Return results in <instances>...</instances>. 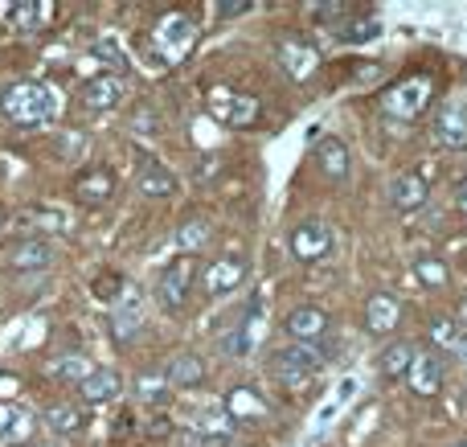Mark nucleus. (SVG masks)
<instances>
[{
	"mask_svg": "<svg viewBox=\"0 0 467 447\" xmlns=\"http://www.w3.org/2000/svg\"><path fill=\"white\" fill-rule=\"evenodd\" d=\"M463 369H467V353H463Z\"/></svg>",
	"mask_w": 467,
	"mask_h": 447,
	"instance_id": "nucleus-41",
	"label": "nucleus"
},
{
	"mask_svg": "<svg viewBox=\"0 0 467 447\" xmlns=\"http://www.w3.org/2000/svg\"><path fill=\"white\" fill-rule=\"evenodd\" d=\"M431 341H435V349H443V353H467V333L451 317H439L435 325H431Z\"/></svg>",
	"mask_w": 467,
	"mask_h": 447,
	"instance_id": "nucleus-28",
	"label": "nucleus"
},
{
	"mask_svg": "<svg viewBox=\"0 0 467 447\" xmlns=\"http://www.w3.org/2000/svg\"><path fill=\"white\" fill-rule=\"evenodd\" d=\"M455 447H467V443H455Z\"/></svg>",
	"mask_w": 467,
	"mask_h": 447,
	"instance_id": "nucleus-42",
	"label": "nucleus"
},
{
	"mask_svg": "<svg viewBox=\"0 0 467 447\" xmlns=\"http://www.w3.org/2000/svg\"><path fill=\"white\" fill-rule=\"evenodd\" d=\"M414 279H419L422 287H431V292H439V287L451 284V267H447L443 259H435V255H419V259H414Z\"/></svg>",
	"mask_w": 467,
	"mask_h": 447,
	"instance_id": "nucleus-26",
	"label": "nucleus"
},
{
	"mask_svg": "<svg viewBox=\"0 0 467 447\" xmlns=\"http://www.w3.org/2000/svg\"><path fill=\"white\" fill-rule=\"evenodd\" d=\"M25 423L29 419L21 415L16 402H0V440H13V431H25Z\"/></svg>",
	"mask_w": 467,
	"mask_h": 447,
	"instance_id": "nucleus-33",
	"label": "nucleus"
},
{
	"mask_svg": "<svg viewBox=\"0 0 467 447\" xmlns=\"http://www.w3.org/2000/svg\"><path fill=\"white\" fill-rule=\"evenodd\" d=\"M210 111H213V120L230 123V128H250L258 120V99L238 95V90H213Z\"/></svg>",
	"mask_w": 467,
	"mask_h": 447,
	"instance_id": "nucleus-6",
	"label": "nucleus"
},
{
	"mask_svg": "<svg viewBox=\"0 0 467 447\" xmlns=\"http://www.w3.org/2000/svg\"><path fill=\"white\" fill-rule=\"evenodd\" d=\"M49 16H54V5H49V0H16V5L8 8V21L21 25V29H37V25H46Z\"/></svg>",
	"mask_w": 467,
	"mask_h": 447,
	"instance_id": "nucleus-25",
	"label": "nucleus"
},
{
	"mask_svg": "<svg viewBox=\"0 0 467 447\" xmlns=\"http://www.w3.org/2000/svg\"><path fill=\"white\" fill-rule=\"evenodd\" d=\"M140 328H144V304L136 296H128V300H119L111 308V333H115V341H131Z\"/></svg>",
	"mask_w": 467,
	"mask_h": 447,
	"instance_id": "nucleus-22",
	"label": "nucleus"
},
{
	"mask_svg": "<svg viewBox=\"0 0 467 447\" xmlns=\"http://www.w3.org/2000/svg\"><path fill=\"white\" fill-rule=\"evenodd\" d=\"M49 259H54V246L46 238H25V243H16L8 251V267L13 271H46Z\"/></svg>",
	"mask_w": 467,
	"mask_h": 447,
	"instance_id": "nucleus-20",
	"label": "nucleus"
},
{
	"mask_svg": "<svg viewBox=\"0 0 467 447\" xmlns=\"http://www.w3.org/2000/svg\"><path fill=\"white\" fill-rule=\"evenodd\" d=\"M74 193H78L82 205H103L107 197L115 193V177L111 169H90L78 177V185H74Z\"/></svg>",
	"mask_w": 467,
	"mask_h": 447,
	"instance_id": "nucleus-23",
	"label": "nucleus"
},
{
	"mask_svg": "<svg viewBox=\"0 0 467 447\" xmlns=\"http://www.w3.org/2000/svg\"><path fill=\"white\" fill-rule=\"evenodd\" d=\"M287 333L296 337V345H316L324 333H328V312L316 308V304H299L287 317Z\"/></svg>",
	"mask_w": 467,
	"mask_h": 447,
	"instance_id": "nucleus-13",
	"label": "nucleus"
},
{
	"mask_svg": "<svg viewBox=\"0 0 467 447\" xmlns=\"http://www.w3.org/2000/svg\"><path fill=\"white\" fill-rule=\"evenodd\" d=\"M316 369H320V353L312 349V345H283V349L271 353V374L279 378L287 390H299V386H307L316 378Z\"/></svg>",
	"mask_w": 467,
	"mask_h": 447,
	"instance_id": "nucleus-2",
	"label": "nucleus"
},
{
	"mask_svg": "<svg viewBox=\"0 0 467 447\" xmlns=\"http://www.w3.org/2000/svg\"><path fill=\"white\" fill-rule=\"evenodd\" d=\"M123 390V378L115 374V369H90V378L78 386V399L82 402H95V407H103V402H115Z\"/></svg>",
	"mask_w": 467,
	"mask_h": 447,
	"instance_id": "nucleus-21",
	"label": "nucleus"
},
{
	"mask_svg": "<svg viewBox=\"0 0 467 447\" xmlns=\"http://www.w3.org/2000/svg\"><path fill=\"white\" fill-rule=\"evenodd\" d=\"M365 325H369V333H394L398 325H402V300L389 292H373L369 300H365Z\"/></svg>",
	"mask_w": 467,
	"mask_h": 447,
	"instance_id": "nucleus-11",
	"label": "nucleus"
},
{
	"mask_svg": "<svg viewBox=\"0 0 467 447\" xmlns=\"http://www.w3.org/2000/svg\"><path fill=\"white\" fill-rule=\"evenodd\" d=\"M46 427L54 435H78L87 427V415L78 411V402H57V407L46 411Z\"/></svg>",
	"mask_w": 467,
	"mask_h": 447,
	"instance_id": "nucleus-24",
	"label": "nucleus"
},
{
	"mask_svg": "<svg viewBox=\"0 0 467 447\" xmlns=\"http://www.w3.org/2000/svg\"><path fill=\"white\" fill-rule=\"evenodd\" d=\"M213 169H218V156H210V161H202V164H197V177H213Z\"/></svg>",
	"mask_w": 467,
	"mask_h": 447,
	"instance_id": "nucleus-37",
	"label": "nucleus"
},
{
	"mask_svg": "<svg viewBox=\"0 0 467 447\" xmlns=\"http://www.w3.org/2000/svg\"><path fill=\"white\" fill-rule=\"evenodd\" d=\"M279 62L296 82H307L316 74V66H320V54H316L307 41H299V37H283L279 41Z\"/></svg>",
	"mask_w": 467,
	"mask_h": 447,
	"instance_id": "nucleus-12",
	"label": "nucleus"
},
{
	"mask_svg": "<svg viewBox=\"0 0 467 447\" xmlns=\"http://www.w3.org/2000/svg\"><path fill=\"white\" fill-rule=\"evenodd\" d=\"M242 279H246V263L242 259H218L202 271L205 296H213V300H218V296H230L234 287H242Z\"/></svg>",
	"mask_w": 467,
	"mask_h": 447,
	"instance_id": "nucleus-14",
	"label": "nucleus"
},
{
	"mask_svg": "<svg viewBox=\"0 0 467 447\" xmlns=\"http://www.w3.org/2000/svg\"><path fill=\"white\" fill-rule=\"evenodd\" d=\"M0 111L13 123L37 128V123H49L57 115V95L46 82H13V87L0 90Z\"/></svg>",
	"mask_w": 467,
	"mask_h": 447,
	"instance_id": "nucleus-1",
	"label": "nucleus"
},
{
	"mask_svg": "<svg viewBox=\"0 0 467 447\" xmlns=\"http://www.w3.org/2000/svg\"><path fill=\"white\" fill-rule=\"evenodd\" d=\"M156 46L169 57H181L189 46H193V21L185 13H169L161 25H156Z\"/></svg>",
	"mask_w": 467,
	"mask_h": 447,
	"instance_id": "nucleus-15",
	"label": "nucleus"
},
{
	"mask_svg": "<svg viewBox=\"0 0 467 447\" xmlns=\"http://www.w3.org/2000/svg\"><path fill=\"white\" fill-rule=\"evenodd\" d=\"M90 369H95V366H90L87 358H74V353H70V358H57L54 366H49V378H57V382H74V386H82V382L90 378Z\"/></svg>",
	"mask_w": 467,
	"mask_h": 447,
	"instance_id": "nucleus-30",
	"label": "nucleus"
},
{
	"mask_svg": "<svg viewBox=\"0 0 467 447\" xmlns=\"http://www.w3.org/2000/svg\"><path fill=\"white\" fill-rule=\"evenodd\" d=\"M169 378H164V369H144V374L136 378V399L148 402V407H161V402H169Z\"/></svg>",
	"mask_w": 467,
	"mask_h": 447,
	"instance_id": "nucleus-27",
	"label": "nucleus"
},
{
	"mask_svg": "<svg viewBox=\"0 0 467 447\" xmlns=\"http://www.w3.org/2000/svg\"><path fill=\"white\" fill-rule=\"evenodd\" d=\"M431 197V185L422 172H398L394 181H389V205H394L398 213H410V210H422Z\"/></svg>",
	"mask_w": 467,
	"mask_h": 447,
	"instance_id": "nucleus-9",
	"label": "nucleus"
},
{
	"mask_svg": "<svg viewBox=\"0 0 467 447\" xmlns=\"http://www.w3.org/2000/svg\"><path fill=\"white\" fill-rule=\"evenodd\" d=\"M316 164L328 181H345L348 169H353V156H348V144L340 136H320L316 144Z\"/></svg>",
	"mask_w": 467,
	"mask_h": 447,
	"instance_id": "nucleus-16",
	"label": "nucleus"
},
{
	"mask_svg": "<svg viewBox=\"0 0 467 447\" xmlns=\"http://www.w3.org/2000/svg\"><path fill=\"white\" fill-rule=\"evenodd\" d=\"M41 447H57V443H41Z\"/></svg>",
	"mask_w": 467,
	"mask_h": 447,
	"instance_id": "nucleus-40",
	"label": "nucleus"
},
{
	"mask_svg": "<svg viewBox=\"0 0 467 447\" xmlns=\"http://www.w3.org/2000/svg\"><path fill=\"white\" fill-rule=\"evenodd\" d=\"M455 205H460V213H467V185L455 189Z\"/></svg>",
	"mask_w": 467,
	"mask_h": 447,
	"instance_id": "nucleus-38",
	"label": "nucleus"
},
{
	"mask_svg": "<svg viewBox=\"0 0 467 447\" xmlns=\"http://www.w3.org/2000/svg\"><path fill=\"white\" fill-rule=\"evenodd\" d=\"M287 246H291V255H296L299 263H320V259H328V255H332L337 238H332V226H328V222L312 218V222H299V226L291 230Z\"/></svg>",
	"mask_w": 467,
	"mask_h": 447,
	"instance_id": "nucleus-4",
	"label": "nucleus"
},
{
	"mask_svg": "<svg viewBox=\"0 0 467 447\" xmlns=\"http://www.w3.org/2000/svg\"><path fill=\"white\" fill-rule=\"evenodd\" d=\"M222 411L230 415V423H263V419L271 415V402H266L254 386H234Z\"/></svg>",
	"mask_w": 467,
	"mask_h": 447,
	"instance_id": "nucleus-8",
	"label": "nucleus"
},
{
	"mask_svg": "<svg viewBox=\"0 0 467 447\" xmlns=\"http://www.w3.org/2000/svg\"><path fill=\"white\" fill-rule=\"evenodd\" d=\"M406 386H410L419 399H435V394L443 390V361H439L431 349H419L410 361V369H406Z\"/></svg>",
	"mask_w": 467,
	"mask_h": 447,
	"instance_id": "nucleus-7",
	"label": "nucleus"
},
{
	"mask_svg": "<svg viewBox=\"0 0 467 447\" xmlns=\"http://www.w3.org/2000/svg\"><path fill=\"white\" fill-rule=\"evenodd\" d=\"M312 13L324 16V21H332V16L353 13V5H348V0H324V5H312Z\"/></svg>",
	"mask_w": 467,
	"mask_h": 447,
	"instance_id": "nucleus-35",
	"label": "nucleus"
},
{
	"mask_svg": "<svg viewBox=\"0 0 467 447\" xmlns=\"http://www.w3.org/2000/svg\"><path fill=\"white\" fill-rule=\"evenodd\" d=\"M172 243H177V251L185 255V259H193L202 246H210V222H185Z\"/></svg>",
	"mask_w": 467,
	"mask_h": 447,
	"instance_id": "nucleus-29",
	"label": "nucleus"
},
{
	"mask_svg": "<svg viewBox=\"0 0 467 447\" xmlns=\"http://www.w3.org/2000/svg\"><path fill=\"white\" fill-rule=\"evenodd\" d=\"M136 181H140V193L144 197H172L177 193V177H172L161 161H152V156H140V177Z\"/></svg>",
	"mask_w": 467,
	"mask_h": 447,
	"instance_id": "nucleus-19",
	"label": "nucleus"
},
{
	"mask_svg": "<svg viewBox=\"0 0 467 447\" xmlns=\"http://www.w3.org/2000/svg\"><path fill=\"white\" fill-rule=\"evenodd\" d=\"M119 292H123V279L115 275V271H111V275H99V279H95V296H99V300L111 304Z\"/></svg>",
	"mask_w": 467,
	"mask_h": 447,
	"instance_id": "nucleus-34",
	"label": "nucleus"
},
{
	"mask_svg": "<svg viewBox=\"0 0 467 447\" xmlns=\"http://www.w3.org/2000/svg\"><path fill=\"white\" fill-rule=\"evenodd\" d=\"M218 8L222 16H242V13H250V8H254V0H218Z\"/></svg>",
	"mask_w": 467,
	"mask_h": 447,
	"instance_id": "nucleus-36",
	"label": "nucleus"
},
{
	"mask_svg": "<svg viewBox=\"0 0 467 447\" xmlns=\"http://www.w3.org/2000/svg\"><path fill=\"white\" fill-rule=\"evenodd\" d=\"M82 103L90 107V111H111L115 103L123 99V82L115 78V74H95V78L82 82Z\"/></svg>",
	"mask_w": 467,
	"mask_h": 447,
	"instance_id": "nucleus-17",
	"label": "nucleus"
},
{
	"mask_svg": "<svg viewBox=\"0 0 467 447\" xmlns=\"http://www.w3.org/2000/svg\"><path fill=\"white\" fill-rule=\"evenodd\" d=\"M164 378H169L172 390H197L205 382V361L197 353H177V358L164 366Z\"/></svg>",
	"mask_w": 467,
	"mask_h": 447,
	"instance_id": "nucleus-18",
	"label": "nucleus"
},
{
	"mask_svg": "<svg viewBox=\"0 0 467 447\" xmlns=\"http://www.w3.org/2000/svg\"><path fill=\"white\" fill-rule=\"evenodd\" d=\"M410 361H414V349H410V345H406V341H394L386 353H381L378 366H381V374H386V378H406Z\"/></svg>",
	"mask_w": 467,
	"mask_h": 447,
	"instance_id": "nucleus-31",
	"label": "nucleus"
},
{
	"mask_svg": "<svg viewBox=\"0 0 467 447\" xmlns=\"http://www.w3.org/2000/svg\"><path fill=\"white\" fill-rule=\"evenodd\" d=\"M378 29L381 25L373 16H353L348 25H340V41H369V37H378Z\"/></svg>",
	"mask_w": 467,
	"mask_h": 447,
	"instance_id": "nucleus-32",
	"label": "nucleus"
},
{
	"mask_svg": "<svg viewBox=\"0 0 467 447\" xmlns=\"http://www.w3.org/2000/svg\"><path fill=\"white\" fill-rule=\"evenodd\" d=\"M435 140L451 152L467 148V107L463 103H447L435 111Z\"/></svg>",
	"mask_w": 467,
	"mask_h": 447,
	"instance_id": "nucleus-10",
	"label": "nucleus"
},
{
	"mask_svg": "<svg viewBox=\"0 0 467 447\" xmlns=\"http://www.w3.org/2000/svg\"><path fill=\"white\" fill-rule=\"evenodd\" d=\"M193 279H197V263L193 259H172L169 267L161 271V279H156V300L164 304V308H181V304L189 300V292H193Z\"/></svg>",
	"mask_w": 467,
	"mask_h": 447,
	"instance_id": "nucleus-5",
	"label": "nucleus"
},
{
	"mask_svg": "<svg viewBox=\"0 0 467 447\" xmlns=\"http://www.w3.org/2000/svg\"><path fill=\"white\" fill-rule=\"evenodd\" d=\"M431 95H435L431 74H414V78L394 82L386 90V99H381V107H386V115H398V120H419V111L431 103Z\"/></svg>",
	"mask_w": 467,
	"mask_h": 447,
	"instance_id": "nucleus-3",
	"label": "nucleus"
},
{
	"mask_svg": "<svg viewBox=\"0 0 467 447\" xmlns=\"http://www.w3.org/2000/svg\"><path fill=\"white\" fill-rule=\"evenodd\" d=\"M460 317L467 320V296H463V300H460Z\"/></svg>",
	"mask_w": 467,
	"mask_h": 447,
	"instance_id": "nucleus-39",
	"label": "nucleus"
}]
</instances>
